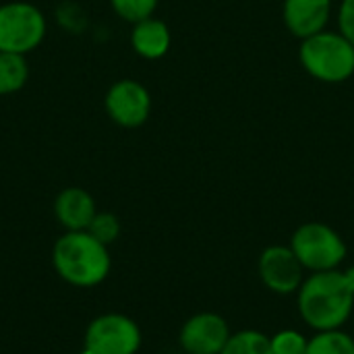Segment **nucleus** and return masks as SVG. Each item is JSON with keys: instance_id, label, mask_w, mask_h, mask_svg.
<instances>
[{"instance_id": "39448f33", "label": "nucleus", "mask_w": 354, "mask_h": 354, "mask_svg": "<svg viewBox=\"0 0 354 354\" xmlns=\"http://www.w3.org/2000/svg\"><path fill=\"white\" fill-rule=\"evenodd\" d=\"M46 33L44 15L27 2L0 6V52L27 54L35 50Z\"/></svg>"}, {"instance_id": "412c9836", "label": "nucleus", "mask_w": 354, "mask_h": 354, "mask_svg": "<svg viewBox=\"0 0 354 354\" xmlns=\"http://www.w3.org/2000/svg\"><path fill=\"white\" fill-rule=\"evenodd\" d=\"M81 354H89V353H85V351H83V353H81Z\"/></svg>"}, {"instance_id": "f8f14e48", "label": "nucleus", "mask_w": 354, "mask_h": 354, "mask_svg": "<svg viewBox=\"0 0 354 354\" xmlns=\"http://www.w3.org/2000/svg\"><path fill=\"white\" fill-rule=\"evenodd\" d=\"M131 44L135 48V52L143 58L156 60L162 58L168 48H170V31L166 27V23L158 21V19H143L139 23H135V29L131 33Z\"/></svg>"}, {"instance_id": "6e6552de", "label": "nucleus", "mask_w": 354, "mask_h": 354, "mask_svg": "<svg viewBox=\"0 0 354 354\" xmlns=\"http://www.w3.org/2000/svg\"><path fill=\"white\" fill-rule=\"evenodd\" d=\"M228 338L230 328L218 313H197L189 317L178 334L185 354H220Z\"/></svg>"}, {"instance_id": "f257e3e1", "label": "nucleus", "mask_w": 354, "mask_h": 354, "mask_svg": "<svg viewBox=\"0 0 354 354\" xmlns=\"http://www.w3.org/2000/svg\"><path fill=\"white\" fill-rule=\"evenodd\" d=\"M297 307L301 319L315 332L342 330L354 309V292L344 272L309 274L297 292Z\"/></svg>"}, {"instance_id": "20e7f679", "label": "nucleus", "mask_w": 354, "mask_h": 354, "mask_svg": "<svg viewBox=\"0 0 354 354\" xmlns=\"http://www.w3.org/2000/svg\"><path fill=\"white\" fill-rule=\"evenodd\" d=\"M290 249L305 268V272H330L338 270L346 259V243L328 224L309 222L295 230L290 239Z\"/></svg>"}, {"instance_id": "0eeeda50", "label": "nucleus", "mask_w": 354, "mask_h": 354, "mask_svg": "<svg viewBox=\"0 0 354 354\" xmlns=\"http://www.w3.org/2000/svg\"><path fill=\"white\" fill-rule=\"evenodd\" d=\"M259 278L268 290L274 295H297L301 284L305 282V268L297 259L290 245H272L268 247L257 263Z\"/></svg>"}, {"instance_id": "9d476101", "label": "nucleus", "mask_w": 354, "mask_h": 354, "mask_svg": "<svg viewBox=\"0 0 354 354\" xmlns=\"http://www.w3.org/2000/svg\"><path fill=\"white\" fill-rule=\"evenodd\" d=\"M330 10V0H286L284 21L297 37L307 39L326 27Z\"/></svg>"}, {"instance_id": "7ed1b4c3", "label": "nucleus", "mask_w": 354, "mask_h": 354, "mask_svg": "<svg viewBox=\"0 0 354 354\" xmlns=\"http://www.w3.org/2000/svg\"><path fill=\"white\" fill-rule=\"evenodd\" d=\"M301 62L315 79L340 83L354 73V46L342 33L319 31L303 39Z\"/></svg>"}, {"instance_id": "dca6fc26", "label": "nucleus", "mask_w": 354, "mask_h": 354, "mask_svg": "<svg viewBox=\"0 0 354 354\" xmlns=\"http://www.w3.org/2000/svg\"><path fill=\"white\" fill-rule=\"evenodd\" d=\"M87 232L108 247L110 243H114L118 239V234H120V222H118V218L114 214H108V212H102L100 214L97 212L95 218L91 220Z\"/></svg>"}, {"instance_id": "aec40b11", "label": "nucleus", "mask_w": 354, "mask_h": 354, "mask_svg": "<svg viewBox=\"0 0 354 354\" xmlns=\"http://www.w3.org/2000/svg\"><path fill=\"white\" fill-rule=\"evenodd\" d=\"M344 278H346V282H348L351 290L354 292V266H351L348 270H344Z\"/></svg>"}, {"instance_id": "4468645a", "label": "nucleus", "mask_w": 354, "mask_h": 354, "mask_svg": "<svg viewBox=\"0 0 354 354\" xmlns=\"http://www.w3.org/2000/svg\"><path fill=\"white\" fill-rule=\"evenodd\" d=\"M305 354H354V338L344 330L317 332L309 338Z\"/></svg>"}, {"instance_id": "6ab92c4d", "label": "nucleus", "mask_w": 354, "mask_h": 354, "mask_svg": "<svg viewBox=\"0 0 354 354\" xmlns=\"http://www.w3.org/2000/svg\"><path fill=\"white\" fill-rule=\"evenodd\" d=\"M340 31L354 46V0H344L340 6Z\"/></svg>"}, {"instance_id": "1a4fd4ad", "label": "nucleus", "mask_w": 354, "mask_h": 354, "mask_svg": "<svg viewBox=\"0 0 354 354\" xmlns=\"http://www.w3.org/2000/svg\"><path fill=\"white\" fill-rule=\"evenodd\" d=\"M151 100L147 89L131 79L118 81L110 87L106 95V110L114 122L120 127H139L147 120Z\"/></svg>"}, {"instance_id": "2eb2a0df", "label": "nucleus", "mask_w": 354, "mask_h": 354, "mask_svg": "<svg viewBox=\"0 0 354 354\" xmlns=\"http://www.w3.org/2000/svg\"><path fill=\"white\" fill-rule=\"evenodd\" d=\"M220 354H274L270 336L257 330H241L230 334L226 346Z\"/></svg>"}, {"instance_id": "9b49d317", "label": "nucleus", "mask_w": 354, "mask_h": 354, "mask_svg": "<svg viewBox=\"0 0 354 354\" xmlns=\"http://www.w3.org/2000/svg\"><path fill=\"white\" fill-rule=\"evenodd\" d=\"M54 214L56 220L68 230V232H79V230H87L91 220L95 218L97 209H95V201L93 197L77 187L64 189L54 203Z\"/></svg>"}, {"instance_id": "f3484780", "label": "nucleus", "mask_w": 354, "mask_h": 354, "mask_svg": "<svg viewBox=\"0 0 354 354\" xmlns=\"http://www.w3.org/2000/svg\"><path fill=\"white\" fill-rule=\"evenodd\" d=\"M272 353L274 354H305L309 338H305L297 330H282L272 338Z\"/></svg>"}, {"instance_id": "a211bd4d", "label": "nucleus", "mask_w": 354, "mask_h": 354, "mask_svg": "<svg viewBox=\"0 0 354 354\" xmlns=\"http://www.w3.org/2000/svg\"><path fill=\"white\" fill-rule=\"evenodd\" d=\"M114 10L131 23H139L143 19H149L156 10L158 0H110Z\"/></svg>"}, {"instance_id": "ddd939ff", "label": "nucleus", "mask_w": 354, "mask_h": 354, "mask_svg": "<svg viewBox=\"0 0 354 354\" xmlns=\"http://www.w3.org/2000/svg\"><path fill=\"white\" fill-rule=\"evenodd\" d=\"M29 68L23 54L0 52V95L19 91L27 81Z\"/></svg>"}, {"instance_id": "423d86ee", "label": "nucleus", "mask_w": 354, "mask_h": 354, "mask_svg": "<svg viewBox=\"0 0 354 354\" xmlns=\"http://www.w3.org/2000/svg\"><path fill=\"white\" fill-rule=\"evenodd\" d=\"M141 348L139 326L120 313L95 317L85 332V353L89 354H137Z\"/></svg>"}, {"instance_id": "f03ea898", "label": "nucleus", "mask_w": 354, "mask_h": 354, "mask_svg": "<svg viewBox=\"0 0 354 354\" xmlns=\"http://www.w3.org/2000/svg\"><path fill=\"white\" fill-rule=\"evenodd\" d=\"M52 261L56 274L64 282L81 288L102 284L112 266L108 247L87 230L62 234L54 245Z\"/></svg>"}]
</instances>
